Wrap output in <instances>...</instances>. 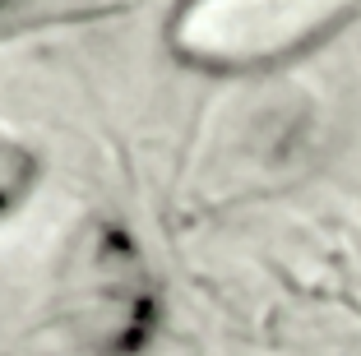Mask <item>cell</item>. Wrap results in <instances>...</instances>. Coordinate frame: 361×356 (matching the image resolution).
<instances>
[{
    "mask_svg": "<svg viewBox=\"0 0 361 356\" xmlns=\"http://www.w3.org/2000/svg\"><path fill=\"white\" fill-rule=\"evenodd\" d=\"M357 0H185L171 47L204 70H259L310 51L352 19Z\"/></svg>",
    "mask_w": 361,
    "mask_h": 356,
    "instance_id": "1",
    "label": "cell"
},
{
    "mask_svg": "<svg viewBox=\"0 0 361 356\" xmlns=\"http://www.w3.org/2000/svg\"><path fill=\"white\" fill-rule=\"evenodd\" d=\"M32 180H37V157L14 139H0V213H10L23 200Z\"/></svg>",
    "mask_w": 361,
    "mask_h": 356,
    "instance_id": "2",
    "label": "cell"
}]
</instances>
